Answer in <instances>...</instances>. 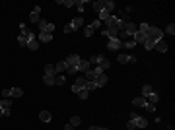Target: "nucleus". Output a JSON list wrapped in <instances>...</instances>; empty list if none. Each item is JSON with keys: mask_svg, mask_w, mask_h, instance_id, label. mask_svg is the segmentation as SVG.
<instances>
[{"mask_svg": "<svg viewBox=\"0 0 175 130\" xmlns=\"http://www.w3.org/2000/svg\"><path fill=\"white\" fill-rule=\"evenodd\" d=\"M123 31H124L127 37H132V35L138 31V25H136L134 22H127V23H124V27H123Z\"/></svg>", "mask_w": 175, "mask_h": 130, "instance_id": "20e7f679", "label": "nucleus"}, {"mask_svg": "<svg viewBox=\"0 0 175 130\" xmlns=\"http://www.w3.org/2000/svg\"><path fill=\"white\" fill-rule=\"evenodd\" d=\"M158 99H160V97H158V93H156V91H152L150 95H146V101H148V103H152V105H156V103H158Z\"/></svg>", "mask_w": 175, "mask_h": 130, "instance_id": "aec40b11", "label": "nucleus"}, {"mask_svg": "<svg viewBox=\"0 0 175 130\" xmlns=\"http://www.w3.org/2000/svg\"><path fill=\"white\" fill-rule=\"evenodd\" d=\"M55 68H57V72H58V74H62L64 70H68V66H66V62H64V60L57 62V64H55Z\"/></svg>", "mask_w": 175, "mask_h": 130, "instance_id": "412c9836", "label": "nucleus"}, {"mask_svg": "<svg viewBox=\"0 0 175 130\" xmlns=\"http://www.w3.org/2000/svg\"><path fill=\"white\" fill-rule=\"evenodd\" d=\"M154 89H152V86H148V84H146V86H142V97H146V95H150V93H152Z\"/></svg>", "mask_w": 175, "mask_h": 130, "instance_id": "2f4dec72", "label": "nucleus"}, {"mask_svg": "<svg viewBox=\"0 0 175 130\" xmlns=\"http://www.w3.org/2000/svg\"><path fill=\"white\" fill-rule=\"evenodd\" d=\"M39 119L43 120V123H49V120H51V113H49V111H41L39 113Z\"/></svg>", "mask_w": 175, "mask_h": 130, "instance_id": "a878e982", "label": "nucleus"}, {"mask_svg": "<svg viewBox=\"0 0 175 130\" xmlns=\"http://www.w3.org/2000/svg\"><path fill=\"white\" fill-rule=\"evenodd\" d=\"M146 111H148V113H154V111H156V105H152V103H146Z\"/></svg>", "mask_w": 175, "mask_h": 130, "instance_id": "79ce46f5", "label": "nucleus"}, {"mask_svg": "<svg viewBox=\"0 0 175 130\" xmlns=\"http://www.w3.org/2000/svg\"><path fill=\"white\" fill-rule=\"evenodd\" d=\"M82 25H84V19H82V18H76V19H72V22L68 23V27H70V29H72V31L80 29Z\"/></svg>", "mask_w": 175, "mask_h": 130, "instance_id": "f8f14e48", "label": "nucleus"}, {"mask_svg": "<svg viewBox=\"0 0 175 130\" xmlns=\"http://www.w3.org/2000/svg\"><path fill=\"white\" fill-rule=\"evenodd\" d=\"M23 95V89L22 87H12L10 89V97H22Z\"/></svg>", "mask_w": 175, "mask_h": 130, "instance_id": "5701e85b", "label": "nucleus"}, {"mask_svg": "<svg viewBox=\"0 0 175 130\" xmlns=\"http://www.w3.org/2000/svg\"><path fill=\"white\" fill-rule=\"evenodd\" d=\"M107 49H109V51H121V49H124V43L121 41V39H109V41H107Z\"/></svg>", "mask_w": 175, "mask_h": 130, "instance_id": "39448f33", "label": "nucleus"}, {"mask_svg": "<svg viewBox=\"0 0 175 130\" xmlns=\"http://www.w3.org/2000/svg\"><path fill=\"white\" fill-rule=\"evenodd\" d=\"M94 84H95V87H103L107 84V76L105 74H101V76H97V78L94 80Z\"/></svg>", "mask_w": 175, "mask_h": 130, "instance_id": "4468645a", "label": "nucleus"}, {"mask_svg": "<svg viewBox=\"0 0 175 130\" xmlns=\"http://www.w3.org/2000/svg\"><path fill=\"white\" fill-rule=\"evenodd\" d=\"M27 49H31V51H37V49H39V39L35 37V35H29V39H27V45H26Z\"/></svg>", "mask_w": 175, "mask_h": 130, "instance_id": "0eeeda50", "label": "nucleus"}, {"mask_svg": "<svg viewBox=\"0 0 175 130\" xmlns=\"http://www.w3.org/2000/svg\"><path fill=\"white\" fill-rule=\"evenodd\" d=\"M80 56H78V55H70L68 56V58H66L64 60V62H66V66H68V68H74V66H78V62H80Z\"/></svg>", "mask_w": 175, "mask_h": 130, "instance_id": "6e6552de", "label": "nucleus"}, {"mask_svg": "<svg viewBox=\"0 0 175 130\" xmlns=\"http://www.w3.org/2000/svg\"><path fill=\"white\" fill-rule=\"evenodd\" d=\"M132 37H134V39H132L134 43H142V45H144V41H146V35L142 33V31H136V33L132 35Z\"/></svg>", "mask_w": 175, "mask_h": 130, "instance_id": "f3484780", "label": "nucleus"}, {"mask_svg": "<svg viewBox=\"0 0 175 130\" xmlns=\"http://www.w3.org/2000/svg\"><path fill=\"white\" fill-rule=\"evenodd\" d=\"M76 70L78 72H88V70H90V62H88V60H80L78 66H76Z\"/></svg>", "mask_w": 175, "mask_h": 130, "instance_id": "dca6fc26", "label": "nucleus"}, {"mask_svg": "<svg viewBox=\"0 0 175 130\" xmlns=\"http://www.w3.org/2000/svg\"><path fill=\"white\" fill-rule=\"evenodd\" d=\"M94 10H95V12H101V10H103V0H97V2H94Z\"/></svg>", "mask_w": 175, "mask_h": 130, "instance_id": "72a5a7b5", "label": "nucleus"}, {"mask_svg": "<svg viewBox=\"0 0 175 130\" xmlns=\"http://www.w3.org/2000/svg\"><path fill=\"white\" fill-rule=\"evenodd\" d=\"M39 31L41 33H51L53 35V31H55V23H51V22H47V19H39Z\"/></svg>", "mask_w": 175, "mask_h": 130, "instance_id": "f03ea898", "label": "nucleus"}, {"mask_svg": "<svg viewBox=\"0 0 175 130\" xmlns=\"http://www.w3.org/2000/svg\"><path fill=\"white\" fill-rule=\"evenodd\" d=\"M119 27H107V29H103L101 33H103V37H109V39H115V37H119Z\"/></svg>", "mask_w": 175, "mask_h": 130, "instance_id": "423d86ee", "label": "nucleus"}, {"mask_svg": "<svg viewBox=\"0 0 175 130\" xmlns=\"http://www.w3.org/2000/svg\"><path fill=\"white\" fill-rule=\"evenodd\" d=\"M154 49H156L158 52H165L167 51V43L164 41V39H161V41H158V43H154Z\"/></svg>", "mask_w": 175, "mask_h": 130, "instance_id": "ddd939ff", "label": "nucleus"}, {"mask_svg": "<svg viewBox=\"0 0 175 130\" xmlns=\"http://www.w3.org/2000/svg\"><path fill=\"white\" fill-rule=\"evenodd\" d=\"M64 130H74V126H70V124H66V126H64Z\"/></svg>", "mask_w": 175, "mask_h": 130, "instance_id": "09e8293b", "label": "nucleus"}, {"mask_svg": "<svg viewBox=\"0 0 175 130\" xmlns=\"http://www.w3.org/2000/svg\"><path fill=\"white\" fill-rule=\"evenodd\" d=\"M136 47V43L132 41V39H128V41H124V49H134Z\"/></svg>", "mask_w": 175, "mask_h": 130, "instance_id": "58836bf2", "label": "nucleus"}, {"mask_svg": "<svg viewBox=\"0 0 175 130\" xmlns=\"http://www.w3.org/2000/svg\"><path fill=\"white\" fill-rule=\"evenodd\" d=\"M99 25H101V22H99V19H95V22H91V27H94V29H97Z\"/></svg>", "mask_w": 175, "mask_h": 130, "instance_id": "a18cd8bd", "label": "nucleus"}, {"mask_svg": "<svg viewBox=\"0 0 175 130\" xmlns=\"http://www.w3.org/2000/svg\"><path fill=\"white\" fill-rule=\"evenodd\" d=\"M146 39H152L154 43H158V41H161V39H164V31L158 29V27H152V25H150L148 31H146Z\"/></svg>", "mask_w": 175, "mask_h": 130, "instance_id": "f257e3e1", "label": "nucleus"}, {"mask_svg": "<svg viewBox=\"0 0 175 130\" xmlns=\"http://www.w3.org/2000/svg\"><path fill=\"white\" fill-rule=\"evenodd\" d=\"M0 109H12V99H8V97L0 99Z\"/></svg>", "mask_w": 175, "mask_h": 130, "instance_id": "4be33fe9", "label": "nucleus"}, {"mask_svg": "<svg viewBox=\"0 0 175 130\" xmlns=\"http://www.w3.org/2000/svg\"><path fill=\"white\" fill-rule=\"evenodd\" d=\"M80 123H82V120H80V117H72V119H70V126H80Z\"/></svg>", "mask_w": 175, "mask_h": 130, "instance_id": "473e14b6", "label": "nucleus"}, {"mask_svg": "<svg viewBox=\"0 0 175 130\" xmlns=\"http://www.w3.org/2000/svg\"><path fill=\"white\" fill-rule=\"evenodd\" d=\"M94 31H95L94 27H91V25H88L86 29H84V35H86V37H91V35H94Z\"/></svg>", "mask_w": 175, "mask_h": 130, "instance_id": "c9c22d12", "label": "nucleus"}, {"mask_svg": "<svg viewBox=\"0 0 175 130\" xmlns=\"http://www.w3.org/2000/svg\"><path fill=\"white\" fill-rule=\"evenodd\" d=\"M29 35H31V33H29ZM29 35H20V37H18V45H20V47H26V45H27Z\"/></svg>", "mask_w": 175, "mask_h": 130, "instance_id": "cd10ccee", "label": "nucleus"}, {"mask_svg": "<svg viewBox=\"0 0 175 130\" xmlns=\"http://www.w3.org/2000/svg\"><path fill=\"white\" fill-rule=\"evenodd\" d=\"M148 27H150V23H140V27H138V31H142V33L146 35V31H148Z\"/></svg>", "mask_w": 175, "mask_h": 130, "instance_id": "ea45409f", "label": "nucleus"}, {"mask_svg": "<svg viewBox=\"0 0 175 130\" xmlns=\"http://www.w3.org/2000/svg\"><path fill=\"white\" fill-rule=\"evenodd\" d=\"M2 97H10V89H2Z\"/></svg>", "mask_w": 175, "mask_h": 130, "instance_id": "49530a36", "label": "nucleus"}, {"mask_svg": "<svg viewBox=\"0 0 175 130\" xmlns=\"http://www.w3.org/2000/svg\"><path fill=\"white\" fill-rule=\"evenodd\" d=\"M43 84H47V86H55V78H53V76H43Z\"/></svg>", "mask_w": 175, "mask_h": 130, "instance_id": "7c9ffc66", "label": "nucleus"}, {"mask_svg": "<svg viewBox=\"0 0 175 130\" xmlns=\"http://www.w3.org/2000/svg\"><path fill=\"white\" fill-rule=\"evenodd\" d=\"M39 14H41V6H33L31 14H29V19H31V23H39Z\"/></svg>", "mask_w": 175, "mask_h": 130, "instance_id": "1a4fd4ad", "label": "nucleus"}, {"mask_svg": "<svg viewBox=\"0 0 175 130\" xmlns=\"http://www.w3.org/2000/svg\"><path fill=\"white\" fill-rule=\"evenodd\" d=\"M119 60L121 64H128V62H136V56L134 55H119Z\"/></svg>", "mask_w": 175, "mask_h": 130, "instance_id": "9d476101", "label": "nucleus"}, {"mask_svg": "<svg viewBox=\"0 0 175 130\" xmlns=\"http://www.w3.org/2000/svg\"><path fill=\"white\" fill-rule=\"evenodd\" d=\"M64 84V74H57L55 76V86H62Z\"/></svg>", "mask_w": 175, "mask_h": 130, "instance_id": "c756f323", "label": "nucleus"}, {"mask_svg": "<svg viewBox=\"0 0 175 130\" xmlns=\"http://www.w3.org/2000/svg\"><path fill=\"white\" fill-rule=\"evenodd\" d=\"M127 130H136V126H134L132 120H128V123H127Z\"/></svg>", "mask_w": 175, "mask_h": 130, "instance_id": "c03bdc74", "label": "nucleus"}, {"mask_svg": "<svg viewBox=\"0 0 175 130\" xmlns=\"http://www.w3.org/2000/svg\"><path fill=\"white\" fill-rule=\"evenodd\" d=\"M86 89H88V91H94V89H97V87H95L94 82H86Z\"/></svg>", "mask_w": 175, "mask_h": 130, "instance_id": "a19ab883", "label": "nucleus"}, {"mask_svg": "<svg viewBox=\"0 0 175 130\" xmlns=\"http://www.w3.org/2000/svg\"><path fill=\"white\" fill-rule=\"evenodd\" d=\"M88 95H90V91H88V89H82V91H78V97H80V99H88Z\"/></svg>", "mask_w": 175, "mask_h": 130, "instance_id": "e433bc0d", "label": "nucleus"}, {"mask_svg": "<svg viewBox=\"0 0 175 130\" xmlns=\"http://www.w3.org/2000/svg\"><path fill=\"white\" fill-rule=\"evenodd\" d=\"M99 58H101V55H94L90 60H88V62H90V66H91V64H97V62H99Z\"/></svg>", "mask_w": 175, "mask_h": 130, "instance_id": "f704fd0d", "label": "nucleus"}, {"mask_svg": "<svg viewBox=\"0 0 175 130\" xmlns=\"http://www.w3.org/2000/svg\"><path fill=\"white\" fill-rule=\"evenodd\" d=\"M165 31H167L169 35H173V33H175V25H173V23H169V25L165 27Z\"/></svg>", "mask_w": 175, "mask_h": 130, "instance_id": "37998d69", "label": "nucleus"}, {"mask_svg": "<svg viewBox=\"0 0 175 130\" xmlns=\"http://www.w3.org/2000/svg\"><path fill=\"white\" fill-rule=\"evenodd\" d=\"M128 120H132V123H134V126H136V128H146V126H148V120H146L144 117L132 115V113H130V119H128Z\"/></svg>", "mask_w": 175, "mask_h": 130, "instance_id": "7ed1b4c3", "label": "nucleus"}, {"mask_svg": "<svg viewBox=\"0 0 175 130\" xmlns=\"http://www.w3.org/2000/svg\"><path fill=\"white\" fill-rule=\"evenodd\" d=\"M146 103H148L146 97H136V99H132V105H134V107H146Z\"/></svg>", "mask_w": 175, "mask_h": 130, "instance_id": "a211bd4d", "label": "nucleus"}, {"mask_svg": "<svg viewBox=\"0 0 175 130\" xmlns=\"http://www.w3.org/2000/svg\"><path fill=\"white\" fill-rule=\"evenodd\" d=\"M97 66L101 68V70H105V68H109V60H107L105 56H101V58H99V62H97Z\"/></svg>", "mask_w": 175, "mask_h": 130, "instance_id": "393cba45", "label": "nucleus"}, {"mask_svg": "<svg viewBox=\"0 0 175 130\" xmlns=\"http://www.w3.org/2000/svg\"><path fill=\"white\" fill-rule=\"evenodd\" d=\"M103 8H105V10L111 14V10L115 8V2H113V0H103Z\"/></svg>", "mask_w": 175, "mask_h": 130, "instance_id": "b1692460", "label": "nucleus"}, {"mask_svg": "<svg viewBox=\"0 0 175 130\" xmlns=\"http://www.w3.org/2000/svg\"><path fill=\"white\" fill-rule=\"evenodd\" d=\"M82 89H86V80H84V78H78L76 84L72 86V91L78 93V91H82Z\"/></svg>", "mask_w": 175, "mask_h": 130, "instance_id": "9b49d317", "label": "nucleus"}, {"mask_svg": "<svg viewBox=\"0 0 175 130\" xmlns=\"http://www.w3.org/2000/svg\"><path fill=\"white\" fill-rule=\"evenodd\" d=\"M144 47L148 49V51H152V49H154V41H152V39H146V41H144Z\"/></svg>", "mask_w": 175, "mask_h": 130, "instance_id": "4c0bfd02", "label": "nucleus"}, {"mask_svg": "<svg viewBox=\"0 0 175 130\" xmlns=\"http://www.w3.org/2000/svg\"><path fill=\"white\" fill-rule=\"evenodd\" d=\"M58 4L66 8H72V6H76V0H58Z\"/></svg>", "mask_w": 175, "mask_h": 130, "instance_id": "bb28decb", "label": "nucleus"}, {"mask_svg": "<svg viewBox=\"0 0 175 130\" xmlns=\"http://www.w3.org/2000/svg\"><path fill=\"white\" fill-rule=\"evenodd\" d=\"M90 130H107V128H103V126H94V124H91Z\"/></svg>", "mask_w": 175, "mask_h": 130, "instance_id": "de8ad7c7", "label": "nucleus"}, {"mask_svg": "<svg viewBox=\"0 0 175 130\" xmlns=\"http://www.w3.org/2000/svg\"><path fill=\"white\" fill-rule=\"evenodd\" d=\"M57 74H58V72H57L55 64H47V66H45V76H53V78H55Z\"/></svg>", "mask_w": 175, "mask_h": 130, "instance_id": "2eb2a0df", "label": "nucleus"}, {"mask_svg": "<svg viewBox=\"0 0 175 130\" xmlns=\"http://www.w3.org/2000/svg\"><path fill=\"white\" fill-rule=\"evenodd\" d=\"M39 41L41 43H51L53 41V35L51 33H41V31H39Z\"/></svg>", "mask_w": 175, "mask_h": 130, "instance_id": "6ab92c4d", "label": "nucleus"}, {"mask_svg": "<svg viewBox=\"0 0 175 130\" xmlns=\"http://www.w3.org/2000/svg\"><path fill=\"white\" fill-rule=\"evenodd\" d=\"M97 14H99V22H105V19H107V18H109V16H111V14H109V12H107V10H105V8H103V10H101V12H97Z\"/></svg>", "mask_w": 175, "mask_h": 130, "instance_id": "c85d7f7f", "label": "nucleus"}]
</instances>
